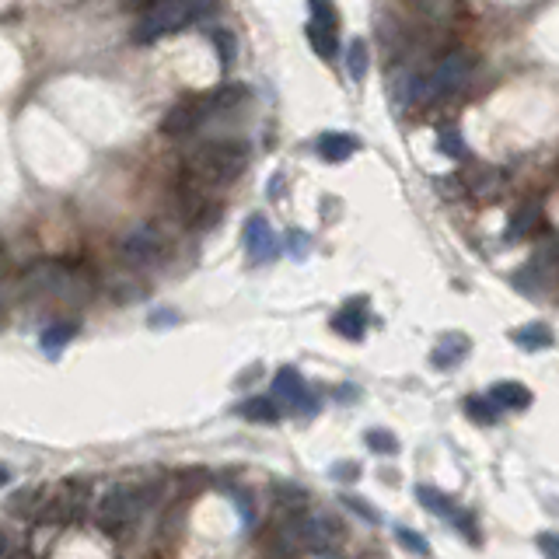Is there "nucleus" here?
Masks as SVG:
<instances>
[{
  "instance_id": "1",
  "label": "nucleus",
  "mask_w": 559,
  "mask_h": 559,
  "mask_svg": "<svg viewBox=\"0 0 559 559\" xmlns=\"http://www.w3.org/2000/svg\"><path fill=\"white\" fill-rule=\"evenodd\" d=\"M245 165H249V147L242 140H210L186 158L175 189L214 196V189L231 186L245 172Z\"/></svg>"
},
{
  "instance_id": "2",
  "label": "nucleus",
  "mask_w": 559,
  "mask_h": 559,
  "mask_svg": "<svg viewBox=\"0 0 559 559\" xmlns=\"http://www.w3.org/2000/svg\"><path fill=\"white\" fill-rule=\"evenodd\" d=\"M217 7V0H151V7L144 11V18L137 21V42H158L172 32H182L193 21L207 18Z\"/></svg>"
},
{
  "instance_id": "3",
  "label": "nucleus",
  "mask_w": 559,
  "mask_h": 559,
  "mask_svg": "<svg viewBox=\"0 0 559 559\" xmlns=\"http://www.w3.org/2000/svg\"><path fill=\"white\" fill-rule=\"evenodd\" d=\"M154 504V486H133V483H116L105 490V497L98 500V528L105 535H126L130 525H137L140 514Z\"/></svg>"
},
{
  "instance_id": "4",
  "label": "nucleus",
  "mask_w": 559,
  "mask_h": 559,
  "mask_svg": "<svg viewBox=\"0 0 559 559\" xmlns=\"http://www.w3.org/2000/svg\"><path fill=\"white\" fill-rule=\"evenodd\" d=\"M472 77V56L469 53H448L434 63L427 77L413 81V102H441L451 98L469 84Z\"/></svg>"
},
{
  "instance_id": "5",
  "label": "nucleus",
  "mask_w": 559,
  "mask_h": 559,
  "mask_svg": "<svg viewBox=\"0 0 559 559\" xmlns=\"http://www.w3.org/2000/svg\"><path fill=\"white\" fill-rule=\"evenodd\" d=\"M25 283L32 290H42V294H56L70 304H81L91 297V277L77 266L67 263H35L32 270L25 273Z\"/></svg>"
},
{
  "instance_id": "6",
  "label": "nucleus",
  "mask_w": 559,
  "mask_h": 559,
  "mask_svg": "<svg viewBox=\"0 0 559 559\" xmlns=\"http://www.w3.org/2000/svg\"><path fill=\"white\" fill-rule=\"evenodd\" d=\"M172 256V238L158 224H137L119 238V259L130 270H154Z\"/></svg>"
},
{
  "instance_id": "7",
  "label": "nucleus",
  "mask_w": 559,
  "mask_h": 559,
  "mask_svg": "<svg viewBox=\"0 0 559 559\" xmlns=\"http://www.w3.org/2000/svg\"><path fill=\"white\" fill-rule=\"evenodd\" d=\"M416 500H420L423 507H427L434 518L448 521V525H455L458 532L465 535V539L476 546L479 542V528H476V518H472L465 507H458V500H451L448 493H441L437 486H416Z\"/></svg>"
},
{
  "instance_id": "8",
  "label": "nucleus",
  "mask_w": 559,
  "mask_h": 559,
  "mask_svg": "<svg viewBox=\"0 0 559 559\" xmlns=\"http://www.w3.org/2000/svg\"><path fill=\"white\" fill-rule=\"evenodd\" d=\"M273 399H277V406L290 409V413H304V416L318 413V399L311 395L308 381L294 367H280L277 371V378H273Z\"/></svg>"
},
{
  "instance_id": "9",
  "label": "nucleus",
  "mask_w": 559,
  "mask_h": 559,
  "mask_svg": "<svg viewBox=\"0 0 559 559\" xmlns=\"http://www.w3.org/2000/svg\"><path fill=\"white\" fill-rule=\"evenodd\" d=\"M207 119L210 116H207L203 95H189V98H182V102H175L172 109H168V116L161 119V137H168V140L193 137Z\"/></svg>"
},
{
  "instance_id": "10",
  "label": "nucleus",
  "mask_w": 559,
  "mask_h": 559,
  "mask_svg": "<svg viewBox=\"0 0 559 559\" xmlns=\"http://www.w3.org/2000/svg\"><path fill=\"white\" fill-rule=\"evenodd\" d=\"M242 242H245V252H249V259H252L256 266L270 263V259L280 252V238L273 235L270 221H266L263 214H252L249 221H245Z\"/></svg>"
},
{
  "instance_id": "11",
  "label": "nucleus",
  "mask_w": 559,
  "mask_h": 559,
  "mask_svg": "<svg viewBox=\"0 0 559 559\" xmlns=\"http://www.w3.org/2000/svg\"><path fill=\"white\" fill-rule=\"evenodd\" d=\"M332 329H336L343 339H364V332H367V301L364 297H353L350 304H343V308L332 315Z\"/></svg>"
},
{
  "instance_id": "12",
  "label": "nucleus",
  "mask_w": 559,
  "mask_h": 559,
  "mask_svg": "<svg viewBox=\"0 0 559 559\" xmlns=\"http://www.w3.org/2000/svg\"><path fill=\"white\" fill-rule=\"evenodd\" d=\"M203 102H207V116H228V112L242 109L249 102V88L245 84H224V88L203 95Z\"/></svg>"
},
{
  "instance_id": "13",
  "label": "nucleus",
  "mask_w": 559,
  "mask_h": 559,
  "mask_svg": "<svg viewBox=\"0 0 559 559\" xmlns=\"http://www.w3.org/2000/svg\"><path fill=\"white\" fill-rule=\"evenodd\" d=\"M490 402L500 409V413H518V409H528L532 406V392H528L521 381H497V385L490 388Z\"/></svg>"
},
{
  "instance_id": "14",
  "label": "nucleus",
  "mask_w": 559,
  "mask_h": 559,
  "mask_svg": "<svg viewBox=\"0 0 559 559\" xmlns=\"http://www.w3.org/2000/svg\"><path fill=\"white\" fill-rule=\"evenodd\" d=\"M465 357H469V339H465L462 332H451V336H441V343H437L434 353H430L434 367H441V371H448V367H458Z\"/></svg>"
},
{
  "instance_id": "15",
  "label": "nucleus",
  "mask_w": 559,
  "mask_h": 559,
  "mask_svg": "<svg viewBox=\"0 0 559 559\" xmlns=\"http://www.w3.org/2000/svg\"><path fill=\"white\" fill-rule=\"evenodd\" d=\"M318 154H322L325 161H332V165H339V161H346L353 151H357V140L350 137V133H339V130H329L318 137Z\"/></svg>"
},
{
  "instance_id": "16",
  "label": "nucleus",
  "mask_w": 559,
  "mask_h": 559,
  "mask_svg": "<svg viewBox=\"0 0 559 559\" xmlns=\"http://www.w3.org/2000/svg\"><path fill=\"white\" fill-rule=\"evenodd\" d=\"M238 416H245V420L252 423H277L280 420V406L273 395H256V399H245L242 406L235 409Z\"/></svg>"
},
{
  "instance_id": "17",
  "label": "nucleus",
  "mask_w": 559,
  "mask_h": 559,
  "mask_svg": "<svg viewBox=\"0 0 559 559\" xmlns=\"http://www.w3.org/2000/svg\"><path fill=\"white\" fill-rule=\"evenodd\" d=\"M304 35H308L311 49H315L322 60H332V56L339 53V39H336V28L329 25H318V21H308V28H304Z\"/></svg>"
},
{
  "instance_id": "18",
  "label": "nucleus",
  "mask_w": 559,
  "mask_h": 559,
  "mask_svg": "<svg viewBox=\"0 0 559 559\" xmlns=\"http://www.w3.org/2000/svg\"><path fill=\"white\" fill-rule=\"evenodd\" d=\"M74 336H77V325L74 322H53L46 332H42L39 343H42V350H46L49 357H56V353H60Z\"/></svg>"
},
{
  "instance_id": "19",
  "label": "nucleus",
  "mask_w": 559,
  "mask_h": 559,
  "mask_svg": "<svg viewBox=\"0 0 559 559\" xmlns=\"http://www.w3.org/2000/svg\"><path fill=\"white\" fill-rule=\"evenodd\" d=\"M514 343H518L521 350H549V346H553V332H549V325L535 322L514 332Z\"/></svg>"
},
{
  "instance_id": "20",
  "label": "nucleus",
  "mask_w": 559,
  "mask_h": 559,
  "mask_svg": "<svg viewBox=\"0 0 559 559\" xmlns=\"http://www.w3.org/2000/svg\"><path fill=\"white\" fill-rule=\"evenodd\" d=\"M416 7H420V18L427 25H444V21H451L455 0H416Z\"/></svg>"
},
{
  "instance_id": "21",
  "label": "nucleus",
  "mask_w": 559,
  "mask_h": 559,
  "mask_svg": "<svg viewBox=\"0 0 559 559\" xmlns=\"http://www.w3.org/2000/svg\"><path fill=\"white\" fill-rule=\"evenodd\" d=\"M497 182H500V175L493 172V168H486V165L472 168V172L465 175V189H472V193H486V196H490L493 189H497Z\"/></svg>"
},
{
  "instance_id": "22",
  "label": "nucleus",
  "mask_w": 559,
  "mask_h": 559,
  "mask_svg": "<svg viewBox=\"0 0 559 559\" xmlns=\"http://www.w3.org/2000/svg\"><path fill=\"white\" fill-rule=\"evenodd\" d=\"M465 413H469L476 423H486V427H490V423H497L500 409L490 402V395H483V399H479V395H472V399H465Z\"/></svg>"
},
{
  "instance_id": "23",
  "label": "nucleus",
  "mask_w": 559,
  "mask_h": 559,
  "mask_svg": "<svg viewBox=\"0 0 559 559\" xmlns=\"http://www.w3.org/2000/svg\"><path fill=\"white\" fill-rule=\"evenodd\" d=\"M437 144H441V151L448 154V158H465V154H469L458 126H441V130H437Z\"/></svg>"
},
{
  "instance_id": "24",
  "label": "nucleus",
  "mask_w": 559,
  "mask_h": 559,
  "mask_svg": "<svg viewBox=\"0 0 559 559\" xmlns=\"http://www.w3.org/2000/svg\"><path fill=\"white\" fill-rule=\"evenodd\" d=\"M346 67H350V77L353 81H364L367 77V67H371V56H367V46L364 42H353L350 53H346Z\"/></svg>"
},
{
  "instance_id": "25",
  "label": "nucleus",
  "mask_w": 559,
  "mask_h": 559,
  "mask_svg": "<svg viewBox=\"0 0 559 559\" xmlns=\"http://www.w3.org/2000/svg\"><path fill=\"white\" fill-rule=\"evenodd\" d=\"M535 224H539V210L535 207H521L518 214H514V221H511V228H507V238H525L528 231L535 228Z\"/></svg>"
},
{
  "instance_id": "26",
  "label": "nucleus",
  "mask_w": 559,
  "mask_h": 559,
  "mask_svg": "<svg viewBox=\"0 0 559 559\" xmlns=\"http://www.w3.org/2000/svg\"><path fill=\"white\" fill-rule=\"evenodd\" d=\"M364 441L374 455H395V451H399V441H395V434H388V430H367Z\"/></svg>"
},
{
  "instance_id": "27",
  "label": "nucleus",
  "mask_w": 559,
  "mask_h": 559,
  "mask_svg": "<svg viewBox=\"0 0 559 559\" xmlns=\"http://www.w3.org/2000/svg\"><path fill=\"white\" fill-rule=\"evenodd\" d=\"M395 539H399L402 546L409 549V553H416V556H430V542L423 539L420 532H413V528L399 525V528H395Z\"/></svg>"
},
{
  "instance_id": "28",
  "label": "nucleus",
  "mask_w": 559,
  "mask_h": 559,
  "mask_svg": "<svg viewBox=\"0 0 559 559\" xmlns=\"http://www.w3.org/2000/svg\"><path fill=\"white\" fill-rule=\"evenodd\" d=\"M214 46L221 49V63H224V70H228L231 63H235V49H238L235 35L224 32V28H217V32H214Z\"/></svg>"
},
{
  "instance_id": "29",
  "label": "nucleus",
  "mask_w": 559,
  "mask_h": 559,
  "mask_svg": "<svg viewBox=\"0 0 559 559\" xmlns=\"http://www.w3.org/2000/svg\"><path fill=\"white\" fill-rule=\"evenodd\" d=\"M308 7H311V21L336 28V7H332V0H308Z\"/></svg>"
},
{
  "instance_id": "30",
  "label": "nucleus",
  "mask_w": 559,
  "mask_h": 559,
  "mask_svg": "<svg viewBox=\"0 0 559 559\" xmlns=\"http://www.w3.org/2000/svg\"><path fill=\"white\" fill-rule=\"evenodd\" d=\"M308 242H311V238L304 235V231H290V235H287V252L294 259H304V256H308Z\"/></svg>"
},
{
  "instance_id": "31",
  "label": "nucleus",
  "mask_w": 559,
  "mask_h": 559,
  "mask_svg": "<svg viewBox=\"0 0 559 559\" xmlns=\"http://www.w3.org/2000/svg\"><path fill=\"white\" fill-rule=\"evenodd\" d=\"M343 504H346V507H353V511H357L360 518H367V521H371V525H378V521H381V514H378V511H371V504H367V500L343 497Z\"/></svg>"
},
{
  "instance_id": "32",
  "label": "nucleus",
  "mask_w": 559,
  "mask_h": 559,
  "mask_svg": "<svg viewBox=\"0 0 559 559\" xmlns=\"http://www.w3.org/2000/svg\"><path fill=\"white\" fill-rule=\"evenodd\" d=\"M539 549L549 559H559V532H542L539 535Z\"/></svg>"
},
{
  "instance_id": "33",
  "label": "nucleus",
  "mask_w": 559,
  "mask_h": 559,
  "mask_svg": "<svg viewBox=\"0 0 559 559\" xmlns=\"http://www.w3.org/2000/svg\"><path fill=\"white\" fill-rule=\"evenodd\" d=\"M332 476H336V479H343V483H346V479L360 476V469H357V465H350V462H346V465H336V469H332Z\"/></svg>"
},
{
  "instance_id": "34",
  "label": "nucleus",
  "mask_w": 559,
  "mask_h": 559,
  "mask_svg": "<svg viewBox=\"0 0 559 559\" xmlns=\"http://www.w3.org/2000/svg\"><path fill=\"white\" fill-rule=\"evenodd\" d=\"M0 559H21L18 553H14L11 539H7V535H4V532H0Z\"/></svg>"
},
{
  "instance_id": "35",
  "label": "nucleus",
  "mask_w": 559,
  "mask_h": 559,
  "mask_svg": "<svg viewBox=\"0 0 559 559\" xmlns=\"http://www.w3.org/2000/svg\"><path fill=\"white\" fill-rule=\"evenodd\" d=\"M7 270H11V256H7V245L0 242V280L7 277Z\"/></svg>"
},
{
  "instance_id": "36",
  "label": "nucleus",
  "mask_w": 559,
  "mask_h": 559,
  "mask_svg": "<svg viewBox=\"0 0 559 559\" xmlns=\"http://www.w3.org/2000/svg\"><path fill=\"white\" fill-rule=\"evenodd\" d=\"M7 479H11V476H7V469H0V486H4Z\"/></svg>"
}]
</instances>
